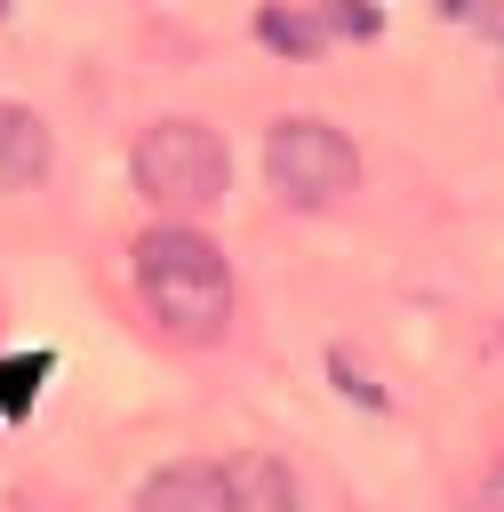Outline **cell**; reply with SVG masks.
<instances>
[{
    "label": "cell",
    "instance_id": "3957f363",
    "mask_svg": "<svg viewBox=\"0 0 504 512\" xmlns=\"http://www.w3.org/2000/svg\"><path fill=\"white\" fill-rule=\"evenodd\" d=\"M264 184L288 208H328L360 184V152L328 120H272L264 128Z\"/></svg>",
    "mask_w": 504,
    "mask_h": 512
},
{
    "label": "cell",
    "instance_id": "6da1fadb",
    "mask_svg": "<svg viewBox=\"0 0 504 512\" xmlns=\"http://www.w3.org/2000/svg\"><path fill=\"white\" fill-rule=\"evenodd\" d=\"M136 288L152 304V320L176 336V344H216L224 320H232V264L208 232L192 224H152L136 240Z\"/></svg>",
    "mask_w": 504,
    "mask_h": 512
},
{
    "label": "cell",
    "instance_id": "5b68a950",
    "mask_svg": "<svg viewBox=\"0 0 504 512\" xmlns=\"http://www.w3.org/2000/svg\"><path fill=\"white\" fill-rule=\"evenodd\" d=\"M48 176V128L24 104H0V192H24Z\"/></svg>",
    "mask_w": 504,
    "mask_h": 512
},
{
    "label": "cell",
    "instance_id": "52a82bcc",
    "mask_svg": "<svg viewBox=\"0 0 504 512\" xmlns=\"http://www.w3.org/2000/svg\"><path fill=\"white\" fill-rule=\"evenodd\" d=\"M448 16H472V0H448Z\"/></svg>",
    "mask_w": 504,
    "mask_h": 512
},
{
    "label": "cell",
    "instance_id": "7a4b0ae2",
    "mask_svg": "<svg viewBox=\"0 0 504 512\" xmlns=\"http://www.w3.org/2000/svg\"><path fill=\"white\" fill-rule=\"evenodd\" d=\"M128 176L160 208H208L232 184V152H224V136L208 120H152L136 136V152H128Z\"/></svg>",
    "mask_w": 504,
    "mask_h": 512
},
{
    "label": "cell",
    "instance_id": "8992f818",
    "mask_svg": "<svg viewBox=\"0 0 504 512\" xmlns=\"http://www.w3.org/2000/svg\"><path fill=\"white\" fill-rule=\"evenodd\" d=\"M256 40L280 56H312V48H328V16L320 8H256Z\"/></svg>",
    "mask_w": 504,
    "mask_h": 512
},
{
    "label": "cell",
    "instance_id": "ba28073f",
    "mask_svg": "<svg viewBox=\"0 0 504 512\" xmlns=\"http://www.w3.org/2000/svg\"><path fill=\"white\" fill-rule=\"evenodd\" d=\"M496 496H504V472H496Z\"/></svg>",
    "mask_w": 504,
    "mask_h": 512
},
{
    "label": "cell",
    "instance_id": "9c48e42d",
    "mask_svg": "<svg viewBox=\"0 0 504 512\" xmlns=\"http://www.w3.org/2000/svg\"><path fill=\"white\" fill-rule=\"evenodd\" d=\"M8 8H16V0H0V16H8Z\"/></svg>",
    "mask_w": 504,
    "mask_h": 512
},
{
    "label": "cell",
    "instance_id": "277c9868",
    "mask_svg": "<svg viewBox=\"0 0 504 512\" xmlns=\"http://www.w3.org/2000/svg\"><path fill=\"white\" fill-rule=\"evenodd\" d=\"M136 512H248L232 464H160L136 488Z\"/></svg>",
    "mask_w": 504,
    "mask_h": 512
}]
</instances>
